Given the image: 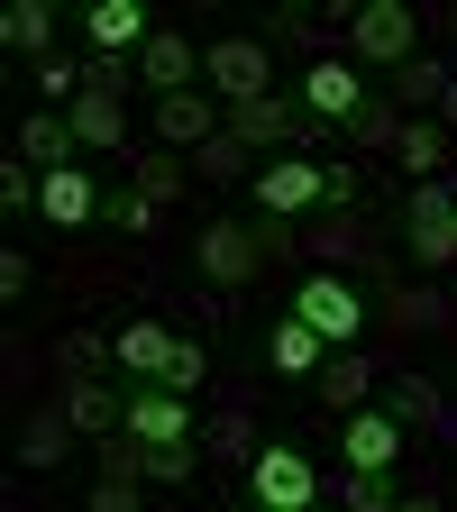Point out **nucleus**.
<instances>
[{
	"label": "nucleus",
	"mask_w": 457,
	"mask_h": 512,
	"mask_svg": "<svg viewBox=\"0 0 457 512\" xmlns=\"http://www.w3.org/2000/svg\"><path fill=\"white\" fill-rule=\"evenodd\" d=\"M192 74H202V46H192L183 28H156V37L138 46V83H147L156 101H174V92H192Z\"/></svg>",
	"instance_id": "9b49d317"
},
{
	"label": "nucleus",
	"mask_w": 457,
	"mask_h": 512,
	"mask_svg": "<svg viewBox=\"0 0 457 512\" xmlns=\"http://www.w3.org/2000/svg\"><path fill=\"white\" fill-rule=\"evenodd\" d=\"M348 46H357L366 64H384V74H403V64L421 55V10H403V0H357Z\"/></svg>",
	"instance_id": "f03ea898"
},
{
	"label": "nucleus",
	"mask_w": 457,
	"mask_h": 512,
	"mask_svg": "<svg viewBox=\"0 0 457 512\" xmlns=\"http://www.w3.org/2000/svg\"><path fill=\"white\" fill-rule=\"evenodd\" d=\"M293 320H302V330H320L330 348H357V330H366V293H357L348 275H302Z\"/></svg>",
	"instance_id": "20e7f679"
},
{
	"label": "nucleus",
	"mask_w": 457,
	"mask_h": 512,
	"mask_svg": "<svg viewBox=\"0 0 457 512\" xmlns=\"http://www.w3.org/2000/svg\"><path fill=\"white\" fill-rule=\"evenodd\" d=\"M37 220H55V229H83V220H101V183H92L83 165L46 174V211H37Z\"/></svg>",
	"instance_id": "a211bd4d"
},
{
	"label": "nucleus",
	"mask_w": 457,
	"mask_h": 512,
	"mask_svg": "<svg viewBox=\"0 0 457 512\" xmlns=\"http://www.w3.org/2000/svg\"><path fill=\"white\" fill-rule=\"evenodd\" d=\"M165 357H174V330H165V320H128V330L110 339V366L147 375V384H165Z\"/></svg>",
	"instance_id": "dca6fc26"
},
{
	"label": "nucleus",
	"mask_w": 457,
	"mask_h": 512,
	"mask_svg": "<svg viewBox=\"0 0 457 512\" xmlns=\"http://www.w3.org/2000/svg\"><path fill=\"white\" fill-rule=\"evenodd\" d=\"M348 174L339 165H320V156H275L266 174H256V211L266 220H302V211H320V202H348Z\"/></svg>",
	"instance_id": "f257e3e1"
},
{
	"label": "nucleus",
	"mask_w": 457,
	"mask_h": 512,
	"mask_svg": "<svg viewBox=\"0 0 457 512\" xmlns=\"http://www.w3.org/2000/svg\"><path fill=\"white\" fill-rule=\"evenodd\" d=\"M448 37H457V0H448Z\"/></svg>",
	"instance_id": "a19ab883"
},
{
	"label": "nucleus",
	"mask_w": 457,
	"mask_h": 512,
	"mask_svg": "<svg viewBox=\"0 0 457 512\" xmlns=\"http://www.w3.org/2000/svg\"><path fill=\"white\" fill-rule=\"evenodd\" d=\"M320 348H330V339L302 330V320H275V330H266V366H275V375H320V366H330Z\"/></svg>",
	"instance_id": "5701e85b"
},
{
	"label": "nucleus",
	"mask_w": 457,
	"mask_h": 512,
	"mask_svg": "<svg viewBox=\"0 0 457 512\" xmlns=\"http://www.w3.org/2000/svg\"><path fill=\"white\" fill-rule=\"evenodd\" d=\"M147 476L156 485H192L202 476V448H147Z\"/></svg>",
	"instance_id": "f704fd0d"
},
{
	"label": "nucleus",
	"mask_w": 457,
	"mask_h": 512,
	"mask_svg": "<svg viewBox=\"0 0 457 512\" xmlns=\"http://www.w3.org/2000/svg\"><path fill=\"white\" fill-rule=\"evenodd\" d=\"M311 128H320V119H311L302 101H284V92L238 101V110H229V138H238V147H302Z\"/></svg>",
	"instance_id": "6e6552de"
},
{
	"label": "nucleus",
	"mask_w": 457,
	"mask_h": 512,
	"mask_svg": "<svg viewBox=\"0 0 457 512\" xmlns=\"http://www.w3.org/2000/svg\"><path fill=\"white\" fill-rule=\"evenodd\" d=\"M92 512H138V485H110V476H101V485H92Z\"/></svg>",
	"instance_id": "58836bf2"
},
{
	"label": "nucleus",
	"mask_w": 457,
	"mask_h": 512,
	"mask_svg": "<svg viewBox=\"0 0 457 512\" xmlns=\"http://www.w3.org/2000/svg\"><path fill=\"white\" fill-rule=\"evenodd\" d=\"M183 183H192V165H183V156H138V192H147V202H156V211L174 202V192H183Z\"/></svg>",
	"instance_id": "c85d7f7f"
},
{
	"label": "nucleus",
	"mask_w": 457,
	"mask_h": 512,
	"mask_svg": "<svg viewBox=\"0 0 457 512\" xmlns=\"http://www.w3.org/2000/svg\"><path fill=\"white\" fill-rule=\"evenodd\" d=\"M46 37H55V10H46V0H19V10L0 19V46L28 55V64H46Z\"/></svg>",
	"instance_id": "b1692460"
},
{
	"label": "nucleus",
	"mask_w": 457,
	"mask_h": 512,
	"mask_svg": "<svg viewBox=\"0 0 457 512\" xmlns=\"http://www.w3.org/2000/svg\"><path fill=\"white\" fill-rule=\"evenodd\" d=\"M202 74H211V92L238 110V101H266V92H275V55H266V37H211V46H202Z\"/></svg>",
	"instance_id": "7ed1b4c3"
},
{
	"label": "nucleus",
	"mask_w": 457,
	"mask_h": 512,
	"mask_svg": "<svg viewBox=\"0 0 457 512\" xmlns=\"http://www.w3.org/2000/svg\"><path fill=\"white\" fill-rule=\"evenodd\" d=\"M375 357H357V348H330V366H320V403L330 412H366V394H375Z\"/></svg>",
	"instance_id": "f3484780"
},
{
	"label": "nucleus",
	"mask_w": 457,
	"mask_h": 512,
	"mask_svg": "<svg viewBox=\"0 0 457 512\" xmlns=\"http://www.w3.org/2000/svg\"><path fill=\"white\" fill-rule=\"evenodd\" d=\"M211 384V348L202 339H174V357H165V394H202Z\"/></svg>",
	"instance_id": "bb28decb"
},
{
	"label": "nucleus",
	"mask_w": 457,
	"mask_h": 512,
	"mask_svg": "<svg viewBox=\"0 0 457 512\" xmlns=\"http://www.w3.org/2000/svg\"><path fill=\"white\" fill-rule=\"evenodd\" d=\"M192 256H202V275L220 293L256 284V266H266V229H247V220H211V229H192Z\"/></svg>",
	"instance_id": "39448f33"
},
{
	"label": "nucleus",
	"mask_w": 457,
	"mask_h": 512,
	"mask_svg": "<svg viewBox=\"0 0 457 512\" xmlns=\"http://www.w3.org/2000/svg\"><path fill=\"white\" fill-rule=\"evenodd\" d=\"M339 448H348V467H366V476H394V458H403V421L394 412H348V430H339Z\"/></svg>",
	"instance_id": "ddd939ff"
},
{
	"label": "nucleus",
	"mask_w": 457,
	"mask_h": 512,
	"mask_svg": "<svg viewBox=\"0 0 457 512\" xmlns=\"http://www.w3.org/2000/svg\"><path fill=\"white\" fill-rule=\"evenodd\" d=\"M83 37H92V55H138L156 28H147V0H92L83 10Z\"/></svg>",
	"instance_id": "4468645a"
},
{
	"label": "nucleus",
	"mask_w": 457,
	"mask_h": 512,
	"mask_svg": "<svg viewBox=\"0 0 457 512\" xmlns=\"http://www.w3.org/2000/svg\"><path fill=\"white\" fill-rule=\"evenodd\" d=\"M101 220H110V229H128V238H147V229H156V202L128 183V192H110V202H101Z\"/></svg>",
	"instance_id": "473e14b6"
},
{
	"label": "nucleus",
	"mask_w": 457,
	"mask_h": 512,
	"mask_svg": "<svg viewBox=\"0 0 457 512\" xmlns=\"http://www.w3.org/2000/svg\"><path fill=\"white\" fill-rule=\"evenodd\" d=\"M394 512H448V503H439V494H403Z\"/></svg>",
	"instance_id": "ea45409f"
},
{
	"label": "nucleus",
	"mask_w": 457,
	"mask_h": 512,
	"mask_svg": "<svg viewBox=\"0 0 457 512\" xmlns=\"http://www.w3.org/2000/svg\"><path fill=\"white\" fill-rule=\"evenodd\" d=\"M28 92H37V101H64V110H74V101H83V64H64V55H46Z\"/></svg>",
	"instance_id": "2f4dec72"
},
{
	"label": "nucleus",
	"mask_w": 457,
	"mask_h": 512,
	"mask_svg": "<svg viewBox=\"0 0 457 512\" xmlns=\"http://www.w3.org/2000/svg\"><path fill=\"white\" fill-rule=\"evenodd\" d=\"M202 174H211V183H238V174H247V147L229 138V128H220V138L202 147Z\"/></svg>",
	"instance_id": "c9c22d12"
},
{
	"label": "nucleus",
	"mask_w": 457,
	"mask_h": 512,
	"mask_svg": "<svg viewBox=\"0 0 457 512\" xmlns=\"http://www.w3.org/2000/svg\"><path fill=\"white\" fill-rule=\"evenodd\" d=\"M55 366L92 375V366H110V339H101V330H64V339H55Z\"/></svg>",
	"instance_id": "72a5a7b5"
},
{
	"label": "nucleus",
	"mask_w": 457,
	"mask_h": 512,
	"mask_svg": "<svg viewBox=\"0 0 457 512\" xmlns=\"http://www.w3.org/2000/svg\"><path fill=\"white\" fill-rule=\"evenodd\" d=\"M202 439L220 448V458H238V467H256V458H266V448H256V421H247V412H220Z\"/></svg>",
	"instance_id": "cd10ccee"
},
{
	"label": "nucleus",
	"mask_w": 457,
	"mask_h": 512,
	"mask_svg": "<svg viewBox=\"0 0 457 512\" xmlns=\"http://www.w3.org/2000/svg\"><path fill=\"white\" fill-rule=\"evenodd\" d=\"M339 503H348V512H394V476L348 467V476H339Z\"/></svg>",
	"instance_id": "7c9ffc66"
},
{
	"label": "nucleus",
	"mask_w": 457,
	"mask_h": 512,
	"mask_svg": "<svg viewBox=\"0 0 457 512\" xmlns=\"http://www.w3.org/2000/svg\"><path fill=\"white\" fill-rule=\"evenodd\" d=\"M394 138H403V119H394V101H375V92H366V110L348 119V147H394Z\"/></svg>",
	"instance_id": "c756f323"
},
{
	"label": "nucleus",
	"mask_w": 457,
	"mask_h": 512,
	"mask_svg": "<svg viewBox=\"0 0 457 512\" xmlns=\"http://www.w3.org/2000/svg\"><path fill=\"white\" fill-rule=\"evenodd\" d=\"M247 485H256V503H266V512H311V494H320V467L302 458V448H266V458L247 467Z\"/></svg>",
	"instance_id": "9d476101"
},
{
	"label": "nucleus",
	"mask_w": 457,
	"mask_h": 512,
	"mask_svg": "<svg viewBox=\"0 0 457 512\" xmlns=\"http://www.w3.org/2000/svg\"><path fill=\"white\" fill-rule=\"evenodd\" d=\"M74 439H83V430L64 421V403H55V412H28V421H19V467H37V476L64 467V448H74Z\"/></svg>",
	"instance_id": "aec40b11"
},
{
	"label": "nucleus",
	"mask_w": 457,
	"mask_h": 512,
	"mask_svg": "<svg viewBox=\"0 0 457 512\" xmlns=\"http://www.w3.org/2000/svg\"><path fill=\"white\" fill-rule=\"evenodd\" d=\"M448 83H457V74H448V64H439V55H412V64H403V74H394V101H412V110H430V101H448Z\"/></svg>",
	"instance_id": "a878e982"
},
{
	"label": "nucleus",
	"mask_w": 457,
	"mask_h": 512,
	"mask_svg": "<svg viewBox=\"0 0 457 512\" xmlns=\"http://www.w3.org/2000/svg\"><path fill=\"white\" fill-rule=\"evenodd\" d=\"M64 119H74V138H83V147L128 156V101H119V92H92V83H83V101L64 110Z\"/></svg>",
	"instance_id": "2eb2a0df"
},
{
	"label": "nucleus",
	"mask_w": 457,
	"mask_h": 512,
	"mask_svg": "<svg viewBox=\"0 0 457 512\" xmlns=\"http://www.w3.org/2000/svg\"><path fill=\"white\" fill-rule=\"evenodd\" d=\"M119 430H128V439H147V448H202V421H192V403L165 394V384H138Z\"/></svg>",
	"instance_id": "0eeeda50"
},
{
	"label": "nucleus",
	"mask_w": 457,
	"mask_h": 512,
	"mask_svg": "<svg viewBox=\"0 0 457 512\" xmlns=\"http://www.w3.org/2000/svg\"><path fill=\"white\" fill-rule=\"evenodd\" d=\"M357 238H366L357 220H330V229H320V220H311V247H320V256H357Z\"/></svg>",
	"instance_id": "e433bc0d"
},
{
	"label": "nucleus",
	"mask_w": 457,
	"mask_h": 512,
	"mask_svg": "<svg viewBox=\"0 0 457 512\" xmlns=\"http://www.w3.org/2000/svg\"><path fill=\"white\" fill-rule=\"evenodd\" d=\"M74 147H83V138H74V119H46V110H37V119H19V165L64 174V165H74Z\"/></svg>",
	"instance_id": "6ab92c4d"
},
{
	"label": "nucleus",
	"mask_w": 457,
	"mask_h": 512,
	"mask_svg": "<svg viewBox=\"0 0 457 512\" xmlns=\"http://www.w3.org/2000/svg\"><path fill=\"white\" fill-rule=\"evenodd\" d=\"M302 110H311L320 128H348V119L366 110L357 64H348V55H311V74H302Z\"/></svg>",
	"instance_id": "1a4fd4ad"
},
{
	"label": "nucleus",
	"mask_w": 457,
	"mask_h": 512,
	"mask_svg": "<svg viewBox=\"0 0 457 512\" xmlns=\"http://www.w3.org/2000/svg\"><path fill=\"white\" fill-rule=\"evenodd\" d=\"M256 512H266V503H256Z\"/></svg>",
	"instance_id": "79ce46f5"
},
{
	"label": "nucleus",
	"mask_w": 457,
	"mask_h": 512,
	"mask_svg": "<svg viewBox=\"0 0 457 512\" xmlns=\"http://www.w3.org/2000/svg\"><path fill=\"white\" fill-rule=\"evenodd\" d=\"M394 320H403V330H457V311H448L439 284H403L394 293Z\"/></svg>",
	"instance_id": "393cba45"
},
{
	"label": "nucleus",
	"mask_w": 457,
	"mask_h": 512,
	"mask_svg": "<svg viewBox=\"0 0 457 512\" xmlns=\"http://www.w3.org/2000/svg\"><path fill=\"white\" fill-rule=\"evenodd\" d=\"M403 247L421 256V266H457V192L448 183H421L403 202Z\"/></svg>",
	"instance_id": "423d86ee"
},
{
	"label": "nucleus",
	"mask_w": 457,
	"mask_h": 512,
	"mask_svg": "<svg viewBox=\"0 0 457 512\" xmlns=\"http://www.w3.org/2000/svg\"><path fill=\"white\" fill-rule=\"evenodd\" d=\"M394 165H403L412 183H439V165H448V128H439V119H403V138H394Z\"/></svg>",
	"instance_id": "4be33fe9"
},
{
	"label": "nucleus",
	"mask_w": 457,
	"mask_h": 512,
	"mask_svg": "<svg viewBox=\"0 0 457 512\" xmlns=\"http://www.w3.org/2000/svg\"><path fill=\"white\" fill-rule=\"evenodd\" d=\"M64 421H74L83 439H110V430L128 421V394H110V384H92V375H74V394H64Z\"/></svg>",
	"instance_id": "412c9836"
},
{
	"label": "nucleus",
	"mask_w": 457,
	"mask_h": 512,
	"mask_svg": "<svg viewBox=\"0 0 457 512\" xmlns=\"http://www.w3.org/2000/svg\"><path fill=\"white\" fill-rule=\"evenodd\" d=\"M220 128H229V119L211 110V92H174V101H156V138H165V156H202Z\"/></svg>",
	"instance_id": "f8f14e48"
},
{
	"label": "nucleus",
	"mask_w": 457,
	"mask_h": 512,
	"mask_svg": "<svg viewBox=\"0 0 457 512\" xmlns=\"http://www.w3.org/2000/svg\"><path fill=\"white\" fill-rule=\"evenodd\" d=\"M0 302H28V247H0Z\"/></svg>",
	"instance_id": "4c0bfd02"
}]
</instances>
